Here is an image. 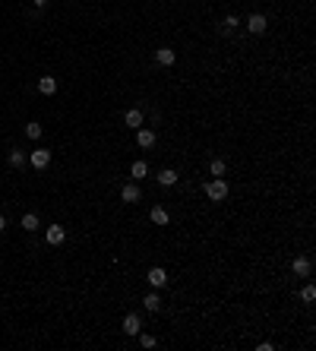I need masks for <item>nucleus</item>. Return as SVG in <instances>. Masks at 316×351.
<instances>
[{
  "label": "nucleus",
  "instance_id": "nucleus-13",
  "mask_svg": "<svg viewBox=\"0 0 316 351\" xmlns=\"http://www.w3.org/2000/svg\"><path fill=\"white\" fill-rule=\"evenodd\" d=\"M155 60H158L161 66H171L174 60H177V54H174L171 48H158V51H155Z\"/></svg>",
  "mask_w": 316,
  "mask_h": 351
},
{
  "label": "nucleus",
  "instance_id": "nucleus-11",
  "mask_svg": "<svg viewBox=\"0 0 316 351\" xmlns=\"http://www.w3.org/2000/svg\"><path fill=\"white\" fill-rule=\"evenodd\" d=\"M38 92H42V95H54V92H57V79L54 76H42L38 79Z\"/></svg>",
  "mask_w": 316,
  "mask_h": 351
},
{
  "label": "nucleus",
  "instance_id": "nucleus-4",
  "mask_svg": "<svg viewBox=\"0 0 316 351\" xmlns=\"http://www.w3.org/2000/svg\"><path fill=\"white\" fill-rule=\"evenodd\" d=\"M146 282H149L152 288H165L168 285V272L161 266H155V269H149V272H146Z\"/></svg>",
  "mask_w": 316,
  "mask_h": 351
},
{
  "label": "nucleus",
  "instance_id": "nucleus-2",
  "mask_svg": "<svg viewBox=\"0 0 316 351\" xmlns=\"http://www.w3.org/2000/svg\"><path fill=\"white\" fill-rule=\"evenodd\" d=\"M291 269H294L297 279H307V275L313 272V260H310V256H297V260L291 263Z\"/></svg>",
  "mask_w": 316,
  "mask_h": 351
},
{
  "label": "nucleus",
  "instance_id": "nucleus-15",
  "mask_svg": "<svg viewBox=\"0 0 316 351\" xmlns=\"http://www.w3.org/2000/svg\"><path fill=\"white\" fill-rule=\"evenodd\" d=\"M19 225H22L25 231H38V225H42V221H38V215H35V212H25Z\"/></svg>",
  "mask_w": 316,
  "mask_h": 351
},
{
  "label": "nucleus",
  "instance_id": "nucleus-19",
  "mask_svg": "<svg viewBox=\"0 0 316 351\" xmlns=\"http://www.w3.org/2000/svg\"><path fill=\"white\" fill-rule=\"evenodd\" d=\"M237 25H240V22H237V16H225V19H221V32H225V35H231Z\"/></svg>",
  "mask_w": 316,
  "mask_h": 351
},
{
  "label": "nucleus",
  "instance_id": "nucleus-23",
  "mask_svg": "<svg viewBox=\"0 0 316 351\" xmlns=\"http://www.w3.org/2000/svg\"><path fill=\"white\" fill-rule=\"evenodd\" d=\"M300 301H307V304H313V301H316V288H313V285H307V288H304V291H300Z\"/></svg>",
  "mask_w": 316,
  "mask_h": 351
},
{
  "label": "nucleus",
  "instance_id": "nucleus-22",
  "mask_svg": "<svg viewBox=\"0 0 316 351\" xmlns=\"http://www.w3.org/2000/svg\"><path fill=\"white\" fill-rule=\"evenodd\" d=\"M139 345H143V348H155V345H158V339H155V335H146V332H139Z\"/></svg>",
  "mask_w": 316,
  "mask_h": 351
},
{
  "label": "nucleus",
  "instance_id": "nucleus-7",
  "mask_svg": "<svg viewBox=\"0 0 316 351\" xmlns=\"http://www.w3.org/2000/svg\"><path fill=\"white\" fill-rule=\"evenodd\" d=\"M155 130H149V127H139V130H136V143L139 146H143V149H152V146H155Z\"/></svg>",
  "mask_w": 316,
  "mask_h": 351
},
{
  "label": "nucleus",
  "instance_id": "nucleus-10",
  "mask_svg": "<svg viewBox=\"0 0 316 351\" xmlns=\"http://www.w3.org/2000/svg\"><path fill=\"white\" fill-rule=\"evenodd\" d=\"M143 120H146V117H143V111H139V108H130V111L124 114V124H126V127H136V130L143 127Z\"/></svg>",
  "mask_w": 316,
  "mask_h": 351
},
{
  "label": "nucleus",
  "instance_id": "nucleus-1",
  "mask_svg": "<svg viewBox=\"0 0 316 351\" xmlns=\"http://www.w3.org/2000/svg\"><path fill=\"white\" fill-rule=\"evenodd\" d=\"M206 197H209L212 202H221L228 197V180L225 177H212L209 184H206Z\"/></svg>",
  "mask_w": 316,
  "mask_h": 351
},
{
  "label": "nucleus",
  "instance_id": "nucleus-20",
  "mask_svg": "<svg viewBox=\"0 0 316 351\" xmlns=\"http://www.w3.org/2000/svg\"><path fill=\"white\" fill-rule=\"evenodd\" d=\"M6 161H10V165H13V168H22V161H25V155H22V152H19V149H13L10 155H6Z\"/></svg>",
  "mask_w": 316,
  "mask_h": 351
},
{
  "label": "nucleus",
  "instance_id": "nucleus-6",
  "mask_svg": "<svg viewBox=\"0 0 316 351\" xmlns=\"http://www.w3.org/2000/svg\"><path fill=\"white\" fill-rule=\"evenodd\" d=\"M124 332L126 335H139L143 332V320H139V313H126L124 316Z\"/></svg>",
  "mask_w": 316,
  "mask_h": 351
},
{
  "label": "nucleus",
  "instance_id": "nucleus-21",
  "mask_svg": "<svg viewBox=\"0 0 316 351\" xmlns=\"http://www.w3.org/2000/svg\"><path fill=\"white\" fill-rule=\"evenodd\" d=\"M209 171H212V177H225V161H221V158H215L212 165H209Z\"/></svg>",
  "mask_w": 316,
  "mask_h": 351
},
{
  "label": "nucleus",
  "instance_id": "nucleus-9",
  "mask_svg": "<svg viewBox=\"0 0 316 351\" xmlns=\"http://www.w3.org/2000/svg\"><path fill=\"white\" fill-rule=\"evenodd\" d=\"M120 199H124V202H139V199H143V190H139L136 184H124V187H120Z\"/></svg>",
  "mask_w": 316,
  "mask_h": 351
},
{
  "label": "nucleus",
  "instance_id": "nucleus-18",
  "mask_svg": "<svg viewBox=\"0 0 316 351\" xmlns=\"http://www.w3.org/2000/svg\"><path fill=\"white\" fill-rule=\"evenodd\" d=\"M146 310H149V313H158V310H161V298H158V294H146Z\"/></svg>",
  "mask_w": 316,
  "mask_h": 351
},
{
  "label": "nucleus",
  "instance_id": "nucleus-16",
  "mask_svg": "<svg viewBox=\"0 0 316 351\" xmlns=\"http://www.w3.org/2000/svg\"><path fill=\"white\" fill-rule=\"evenodd\" d=\"M146 174H149V165H146V161H133V168H130V177H133V180H143Z\"/></svg>",
  "mask_w": 316,
  "mask_h": 351
},
{
  "label": "nucleus",
  "instance_id": "nucleus-3",
  "mask_svg": "<svg viewBox=\"0 0 316 351\" xmlns=\"http://www.w3.org/2000/svg\"><path fill=\"white\" fill-rule=\"evenodd\" d=\"M29 161H32V168H35V171H44V168L51 165V152L48 149H35L29 155Z\"/></svg>",
  "mask_w": 316,
  "mask_h": 351
},
{
  "label": "nucleus",
  "instance_id": "nucleus-12",
  "mask_svg": "<svg viewBox=\"0 0 316 351\" xmlns=\"http://www.w3.org/2000/svg\"><path fill=\"white\" fill-rule=\"evenodd\" d=\"M158 184L161 187H174V184H177V171H174V168H165V171H158Z\"/></svg>",
  "mask_w": 316,
  "mask_h": 351
},
{
  "label": "nucleus",
  "instance_id": "nucleus-25",
  "mask_svg": "<svg viewBox=\"0 0 316 351\" xmlns=\"http://www.w3.org/2000/svg\"><path fill=\"white\" fill-rule=\"evenodd\" d=\"M51 3V0H35V6H48Z\"/></svg>",
  "mask_w": 316,
  "mask_h": 351
},
{
  "label": "nucleus",
  "instance_id": "nucleus-8",
  "mask_svg": "<svg viewBox=\"0 0 316 351\" xmlns=\"http://www.w3.org/2000/svg\"><path fill=\"white\" fill-rule=\"evenodd\" d=\"M63 238H66V231H63V225H51L48 231H44V241H48L51 247H57V244H63Z\"/></svg>",
  "mask_w": 316,
  "mask_h": 351
},
{
  "label": "nucleus",
  "instance_id": "nucleus-14",
  "mask_svg": "<svg viewBox=\"0 0 316 351\" xmlns=\"http://www.w3.org/2000/svg\"><path fill=\"white\" fill-rule=\"evenodd\" d=\"M149 219L155 221V225H168V221H171V215H168V209H165V206H155V209L149 212Z\"/></svg>",
  "mask_w": 316,
  "mask_h": 351
},
{
  "label": "nucleus",
  "instance_id": "nucleus-17",
  "mask_svg": "<svg viewBox=\"0 0 316 351\" xmlns=\"http://www.w3.org/2000/svg\"><path fill=\"white\" fill-rule=\"evenodd\" d=\"M42 133H44V127L38 124V120H32V124H25V136H29V139H42Z\"/></svg>",
  "mask_w": 316,
  "mask_h": 351
},
{
  "label": "nucleus",
  "instance_id": "nucleus-5",
  "mask_svg": "<svg viewBox=\"0 0 316 351\" xmlns=\"http://www.w3.org/2000/svg\"><path fill=\"white\" fill-rule=\"evenodd\" d=\"M266 29H269V22H266L263 13H253V16L247 19V32H253V35H263Z\"/></svg>",
  "mask_w": 316,
  "mask_h": 351
},
{
  "label": "nucleus",
  "instance_id": "nucleus-24",
  "mask_svg": "<svg viewBox=\"0 0 316 351\" xmlns=\"http://www.w3.org/2000/svg\"><path fill=\"white\" fill-rule=\"evenodd\" d=\"M3 228H6V215L0 212V231H3Z\"/></svg>",
  "mask_w": 316,
  "mask_h": 351
}]
</instances>
